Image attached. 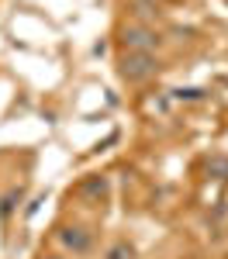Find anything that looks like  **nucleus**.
Here are the masks:
<instances>
[{"instance_id": "f257e3e1", "label": "nucleus", "mask_w": 228, "mask_h": 259, "mask_svg": "<svg viewBox=\"0 0 228 259\" xmlns=\"http://www.w3.org/2000/svg\"><path fill=\"white\" fill-rule=\"evenodd\" d=\"M159 69V62L152 59V52H124L121 56V80L142 83Z\"/></svg>"}, {"instance_id": "f03ea898", "label": "nucleus", "mask_w": 228, "mask_h": 259, "mask_svg": "<svg viewBox=\"0 0 228 259\" xmlns=\"http://www.w3.org/2000/svg\"><path fill=\"white\" fill-rule=\"evenodd\" d=\"M121 41H124V52H149L159 45V35L149 31L145 24H128L121 31Z\"/></svg>"}, {"instance_id": "7ed1b4c3", "label": "nucleus", "mask_w": 228, "mask_h": 259, "mask_svg": "<svg viewBox=\"0 0 228 259\" xmlns=\"http://www.w3.org/2000/svg\"><path fill=\"white\" fill-rule=\"evenodd\" d=\"M59 242L73 252V256H86L90 245H94V235H90L83 225H62L59 228Z\"/></svg>"}, {"instance_id": "20e7f679", "label": "nucleus", "mask_w": 228, "mask_h": 259, "mask_svg": "<svg viewBox=\"0 0 228 259\" xmlns=\"http://www.w3.org/2000/svg\"><path fill=\"white\" fill-rule=\"evenodd\" d=\"M80 190H83V194H90V197H97V200H101L104 194H107V183H104V177H94V180H86Z\"/></svg>"}, {"instance_id": "39448f33", "label": "nucleus", "mask_w": 228, "mask_h": 259, "mask_svg": "<svg viewBox=\"0 0 228 259\" xmlns=\"http://www.w3.org/2000/svg\"><path fill=\"white\" fill-rule=\"evenodd\" d=\"M104 259H135V249L128 245V242H114L111 249H107V256Z\"/></svg>"}, {"instance_id": "423d86ee", "label": "nucleus", "mask_w": 228, "mask_h": 259, "mask_svg": "<svg viewBox=\"0 0 228 259\" xmlns=\"http://www.w3.org/2000/svg\"><path fill=\"white\" fill-rule=\"evenodd\" d=\"M207 169H211V173H221L218 180H228V159H211V162H207Z\"/></svg>"}, {"instance_id": "0eeeda50", "label": "nucleus", "mask_w": 228, "mask_h": 259, "mask_svg": "<svg viewBox=\"0 0 228 259\" xmlns=\"http://www.w3.org/2000/svg\"><path fill=\"white\" fill-rule=\"evenodd\" d=\"M41 259H62V256H41Z\"/></svg>"}]
</instances>
